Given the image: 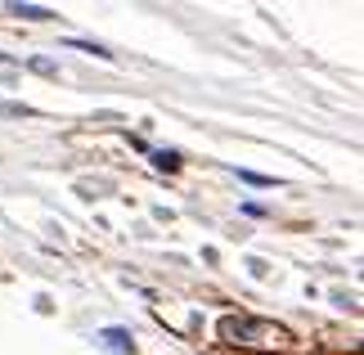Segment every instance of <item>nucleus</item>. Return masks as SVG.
Listing matches in <instances>:
<instances>
[{
  "label": "nucleus",
  "mask_w": 364,
  "mask_h": 355,
  "mask_svg": "<svg viewBox=\"0 0 364 355\" xmlns=\"http://www.w3.org/2000/svg\"><path fill=\"white\" fill-rule=\"evenodd\" d=\"M220 337H225V342H247V346H279L288 333H284V329H274V324L225 319V324H220Z\"/></svg>",
  "instance_id": "f257e3e1"
},
{
  "label": "nucleus",
  "mask_w": 364,
  "mask_h": 355,
  "mask_svg": "<svg viewBox=\"0 0 364 355\" xmlns=\"http://www.w3.org/2000/svg\"><path fill=\"white\" fill-rule=\"evenodd\" d=\"M104 342L113 346L117 355H126V351H131V333H126V329H104Z\"/></svg>",
  "instance_id": "f03ea898"
},
{
  "label": "nucleus",
  "mask_w": 364,
  "mask_h": 355,
  "mask_svg": "<svg viewBox=\"0 0 364 355\" xmlns=\"http://www.w3.org/2000/svg\"><path fill=\"white\" fill-rule=\"evenodd\" d=\"M153 162H158V171H180V153H176V149L153 153Z\"/></svg>",
  "instance_id": "7ed1b4c3"
},
{
  "label": "nucleus",
  "mask_w": 364,
  "mask_h": 355,
  "mask_svg": "<svg viewBox=\"0 0 364 355\" xmlns=\"http://www.w3.org/2000/svg\"><path fill=\"white\" fill-rule=\"evenodd\" d=\"M18 18H50V9H41V5H9Z\"/></svg>",
  "instance_id": "20e7f679"
},
{
  "label": "nucleus",
  "mask_w": 364,
  "mask_h": 355,
  "mask_svg": "<svg viewBox=\"0 0 364 355\" xmlns=\"http://www.w3.org/2000/svg\"><path fill=\"white\" fill-rule=\"evenodd\" d=\"M68 46H77V50H86V54H100V59H113V54H108L104 46H95V41H77V36H73Z\"/></svg>",
  "instance_id": "39448f33"
},
{
  "label": "nucleus",
  "mask_w": 364,
  "mask_h": 355,
  "mask_svg": "<svg viewBox=\"0 0 364 355\" xmlns=\"http://www.w3.org/2000/svg\"><path fill=\"white\" fill-rule=\"evenodd\" d=\"M239 180H247V184H270L265 176H257V171H239Z\"/></svg>",
  "instance_id": "423d86ee"
},
{
  "label": "nucleus",
  "mask_w": 364,
  "mask_h": 355,
  "mask_svg": "<svg viewBox=\"0 0 364 355\" xmlns=\"http://www.w3.org/2000/svg\"><path fill=\"white\" fill-rule=\"evenodd\" d=\"M0 63H9V59H5V54H0Z\"/></svg>",
  "instance_id": "0eeeda50"
}]
</instances>
